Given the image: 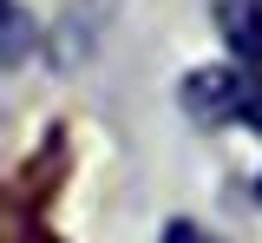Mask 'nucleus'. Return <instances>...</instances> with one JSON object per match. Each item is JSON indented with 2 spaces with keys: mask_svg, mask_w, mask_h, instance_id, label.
I'll return each mask as SVG.
<instances>
[{
  "mask_svg": "<svg viewBox=\"0 0 262 243\" xmlns=\"http://www.w3.org/2000/svg\"><path fill=\"white\" fill-rule=\"evenodd\" d=\"M33 53V13L20 0H0V66H20Z\"/></svg>",
  "mask_w": 262,
  "mask_h": 243,
  "instance_id": "7ed1b4c3",
  "label": "nucleus"
},
{
  "mask_svg": "<svg viewBox=\"0 0 262 243\" xmlns=\"http://www.w3.org/2000/svg\"><path fill=\"white\" fill-rule=\"evenodd\" d=\"M164 243H210V237H203L196 224H170V230H164Z\"/></svg>",
  "mask_w": 262,
  "mask_h": 243,
  "instance_id": "39448f33",
  "label": "nucleus"
},
{
  "mask_svg": "<svg viewBox=\"0 0 262 243\" xmlns=\"http://www.w3.org/2000/svg\"><path fill=\"white\" fill-rule=\"evenodd\" d=\"M236 92H243V72H236V66H196L190 79L177 86V99H184V112H190L196 125L236 118Z\"/></svg>",
  "mask_w": 262,
  "mask_h": 243,
  "instance_id": "f257e3e1",
  "label": "nucleus"
},
{
  "mask_svg": "<svg viewBox=\"0 0 262 243\" xmlns=\"http://www.w3.org/2000/svg\"><path fill=\"white\" fill-rule=\"evenodd\" d=\"M256 197H262V177H256Z\"/></svg>",
  "mask_w": 262,
  "mask_h": 243,
  "instance_id": "423d86ee",
  "label": "nucleus"
},
{
  "mask_svg": "<svg viewBox=\"0 0 262 243\" xmlns=\"http://www.w3.org/2000/svg\"><path fill=\"white\" fill-rule=\"evenodd\" d=\"M236 118L262 125V72H243V92H236Z\"/></svg>",
  "mask_w": 262,
  "mask_h": 243,
  "instance_id": "20e7f679",
  "label": "nucleus"
},
{
  "mask_svg": "<svg viewBox=\"0 0 262 243\" xmlns=\"http://www.w3.org/2000/svg\"><path fill=\"white\" fill-rule=\"evenodd\" d=\"M216 20H223L229 46H236L243 59H262V7H256V0H223Z\"/></svg>",
  "mask_w": 262,
  "mask_h": 243,
  "instance_id": "f03ea898",
  "label": "nucleus"
}]
</instances>
